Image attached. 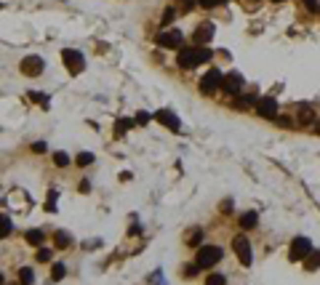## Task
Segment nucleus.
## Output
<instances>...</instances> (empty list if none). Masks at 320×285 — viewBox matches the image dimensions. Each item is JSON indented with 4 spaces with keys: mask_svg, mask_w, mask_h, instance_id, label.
<instances>
[{
    "mask_svg": "<svg viewBox=\"0 0 320 285\" xmlns=\"http://www.w3.org/2000/svg\"><path fill=\"white\" fill-rule=\"evenodd\" d=\"M221 248L219 245H203V248L198 250V258H195V264H198L200 269H211V267H216V264L221 261Z\"/></svg>",
    "mask_w": 320,
    "mask_h": 285,
    "instance_id": "f257e3e1",
    "label": "nucleus"
},
{
    "mask_svg": "<svg viewBox=\"0 0 320 285\" xmlns=\"http://www.w3.org/2000/svg\"><path fill=\"white\" fill-rule=\"evenodd\" d=\"M221 80H224V72L221 70H208L203 77H200V94H206V96H213L216 91H221Z\"/></svg>",
    "mask_w": 320,
    "mask_h": 285,
    "instance_id": "f03ea898",
    "label": "nucleus"
},
{
    "mask_svg": "<svg viewBox=\"0 0 320 285\" xmlns=\"http://www.w3.org/2000/svg\"><path fill=\"white\" fill-rule=\"evenodd\" d=\"M312 240L310 237H293V243H291V250H288V258L291 261H304L307 256L312 253Z\"/></svg>",
    "mask_w": 320,
    "mask_h": 285,
    "instance_id": "7ed1b4c3",
    "label": "nucleus"
},
{
    "mask_svg": "<svg viewBox=\"0 0 320 285\" xmlns=\"http://www.w3.org/2000/svg\"><path fill=\"white\" fill-rule=\"evenodd\" d=\"M243 75L240 72H224V80H221V91H224L227 96H238L240 91H243Z\"/></svg>",
    "mask_w": 320,
    "mask_h": 285,
    "instance_id": "20e7f679",
    "label": "nucleus"
},
{
    "mask_svg": "<svg viewBox=\"0 0 320 285\" xmlns=\"http://www.w3.org/2000/svg\"><path fill=\"white\" fill-rule=\"evenodd\" d=\"M62 59H64V67H67L72 75H77V72L86 70V59H83L80 51H72V48H64L62 51Z\"/></svg>",
    "mask_w": 320,
    "mask_h": 285,
    "instance_id": "39448f33",
    "label": "nucleus"
},
{
    "mask_svg": "<svg viewBox=\"0 0 320 285\" xmlns=\"http://www.w3.org/2000/svg\"><path fill=\"white\" fill-rule=\"evenodd\" d=\"M256 115L264 117V120H278V102L272 96L256 99Z\"/></svg>",
    "mask_w": 320,
    "mask_h": 285,
    "instance_id": "423d86ee",
    "label": "nucleus"
},
{
    "mask_svg": "<svg viewBox=\"0 0 320 285\" xmlns=\"http://www.w3.org/2000/svg\"><path fill=\"white\" fill-rule=\"evenodd\" d=\"M232 248H235V253H238V258H240V264H243V267H248V264L253 261L251 243H248L246 235H238V237H235V240H232Z\"/></svg>",
    "mask_w": 320,
    "mask_h": 285,
    "instance_id": "0eeeda50",
    "label": "nucleus"
},
{
    "mask_svg": "<svg viewBox=\"0 0 320 285\" xmlns=\"http://www.w3.org/2000/svg\"><path fill=\"white\" fill-rule=\"evenodd\" d=\"M158 43L163 45V48H181L184 35H181V30H163L158 35Z\"/></svg>",
    "mask_w": 320,
    "mask_h": 285,
    "instance_id": "6e6552de",
    "label": "nucleus"
},
{
    "mask_svg": "<svg viewBox=\"0 0 320 285\" xmlns=\"http://www.w3.org/2000/svg\"><path fill=\"white\" fill-rule=\"evenodd\" d=\"M19 67H22L24 75L37 77V75H43V67H45V64H43V59H40V56H24Z\"/></svg>",
    "mask_w": 320,
    "mask_h": 285,
    "instance_id": "1a4fd4ad",
    "label": "nucleus"
},
{
    "mask_svg": "<svg viewBox=\"0 0 320 285\" xmlns=\"http://www.w3.org/2000/svg\"><path fill=\"white\" fill-rule=\"evenodd\" d=\"M152 117H155V120H158L160 125H166L168 131H179V128H181L179 117H176V115H174L171 109H158V112H155Z\"/></svg>",
    "mask_w": 320,
    "mask_h": 285,
    "instance_id": "9d476101",
    "label": "nucleus"
},
{
    "mask_svg": "<svg viewBox=\"0 0 320 285\" xmlns=\"http://www.w3.org/2000/svg\"><path fill=\"white\" fill-rule=\"evenodd\" d=\"M198 64H200L198 48H181V54H179V67L181 70H195Z\"/></svg>",
    "mask_w": 320,
    "mask_h": 285,
    "instance_id": "9b49d317",
    "label": "nucleus"
},
{
    "mask_svg": "<svg viewBox=\"0 0 320 285\" xmlns=\"http://www.w3.org/2000/svg\"><path fill=\"white\" fill-rule=\"evenodd\" d=\"M296 115H299V125H312V123H315L318 120V117H315V109H312L310 107V104H299V107H296Z\"/></svg>",
    "mask_w": 320,
    "mask_h": 285,
    "instance_id": "f8f14e48",
    "label": "nucleus"
},
{
    "mask_svg": "<svg viewBox=\"0 0 320 285\" xmlns=\"http://www.w3.org/2000/svg\"><path fill=\"white\" fill-rule=\"evenodd\" d=\"M211 37H213V24H200V27L195 30V43L198 45H206Z\"/></svg>",
    "mask_w": 320,
    "mask_h": 285,
    "instance_id": "ddd939ff",
    "label": "nucleus"
},
{
    "mask_svg": "<svg viewBox=\"0 0 320 285\" xmlns=\"http://www.w3.org/2000/svg\"><path fill=\"white\" fill-rule=\"evenodd\" d=\"M256 221H259L256 211H248V214L240 216V227H243V229H253V227H256Z\"/></svg>",
    "mask_w": 320,
    "mask_h": 285,
    "instance_id": "4468645a",
    "label": "nucleus"
},
{
    "mask_svg": "<svg viewBox=\"0 0 320 285\" xmlns=\"http://www.w3.org/2000/svg\"><path fill=\"white\" fill-rule=\"evenodd\" d=\"M19 285H35V272H32L30 267L19 269Z\"/></svg>",
    "mask_w": 320,
    "mask_h": 285,
    "instance_id": "2eb2a0df",
    "label": "nucleus"
},
{
    "mask_svg": "<svg viewBox=\"0 0 320 285\" xmlns=\"http://www.w3.org/2000/svg\"><path fill=\"white\" fill-rule=\"evenodd\" d=\"M131 125H134V120H128V117H120V120L115 123V136H126Z\"/></svg>",
    "mask_w": 320,
    "mask_h": 285,
    "instance_id": "dca6fc26",
    "label": "nucleus"
},
{
    "mask_svg": "<svg viewBox=\"0 0 320 285\" xmlns=\"http://www.w3.org/2000/svg\"><path fill=\"white\" fill-rule=\"evenodd\" d=\"M304 261H307V264H304L307 269H310V272H315V269L320 267V250H312V253L304 258Z\"/></svg>",
    "mask_w": 320,
    "mask_h": 285,
    "instance_id": "f3484780",
    "label": "nucleus"
},
{
    "mask_svg": "<svg viewBox=\"0 0 320 285\" xmlns=\"http://www.w3.org/2000/svg\"><path fill=\"white\" fill-rule=\"evenodd\" d=\"M54 243H56V248H67V245L72 243V237H70L67 232H54Z\"/></svg>",
    "mask_w": 320,
    "mask_h": 285,
    "instance_id": "a211bd4d",
    "label": "nucleus"
},
{
    "mask_svg": "<svg viewBox=\"0 0 320 285\" xmlns=\"http://www.w3.org/2000/svg\"><path fill=\"white\" fill-rule=\"evenodd\" d=\"M14 232V224H11L8 216H0V237H8Z\"/></svg>",
    "mask_w": 320,
    "mask_h": 285,
    "instance_id": "6ab92c4d",
    "label": "nucleus"
},
{
    "mask_svg": "<svg viewBox=\"0 0 320 285\" xmlns=\"http://www.w3.org/2000/svg\"><path fill=\"white\" fill-rule=\"evenodd\" d=\"M43 240H45V237H43L40 229H30V232H27V243H30V245H43Z\"/></svg>",
    "mask_w": 320,
    "mask_h": 285,
    "instance_id": "aec40b11",
    "label": "nucleus"
},
{
    "mask_svg": "<svg viewBox=\"0 0 320 285\" xmlns=\"http://www.w3.org/2000/svg\"><path fill=\"white\" fill-rule=\"evenodd\" d=\"M200 240H203V229H192L189 232V237H187V245H192V248H198Z\"/></svg>",
    "mask_w": 320,
    "mask_h": 285,
    "instance_id": "412c9836",
    "label": "nucleus"
},
{
    "mask_svg": "<svg viewBox=\"0 0 320 285\" xmlns=\"http://www.w3.org/2000/svg\"><path fill=\"white\" fill-rule=\"evenodd\" d=\"M30 102H37L40 107H48V96H43V91H30Z\"/></svg>",
    "mask_w": 320,
    "mask_h": 285,
    "instance_id": "4be33fe9",
    "label": "nucleus"
},
{
    "mask_svg": "<svg viewBox=\"0 0 320 285\" xmlns=\"http://www.w3.org/2000/svg\"><path fill=\"white\" fill-rule=\"evenodd\" d=\"M206 285H227V277L219 275V272H213V275L206 277Z\"/></svg>",
    "mask_w": 320,
    "mask_h": 285,
    "instance_id": "5701e85b",
    "label": "nucleus"
},
{
    "mask_svg": "<svg viewBox=\"0 0 320 285\" xmlns=\"http://www.w3.org/2000/svg\"><path fill=\"white\" fill-rule=\"evenodd\" d=\"M67 275V269H64V264H54V269H51V280H62V277Z\"/></svg>",
    "mask_w": 320,
    "mask_h": 285,
    "instance_id": "b1692460",
    "label": "nucleus"
},
{
    "mask_svg": "<svg viewBox=\"0 0 320 285\" xmlns=\"http://www.w3.org/2000/svg\"><path fill=\"white\" fill-rule=\"evenodd\" d=\"M75 163L86 168V165H91V163H94V155H91V152H80V155L75 157Z\"/></svg>",
    "mask_w": 320,
    "mask_h": 285,
    "instance_id": "393cba45",
    "label": "nucleus"
},
{
    "mask_svg": "<svg viewBox=\"0 0 320 285\" xmlns=\"http://www.w3.org/2000/svg\"><path fill=\"white\" fill-rule=\"evenodd\" d=\"M54 163L59 165V168H64V165H70V157H67V152H54Z\"/></svg>",
    "mask_w": 320,
    "mask_h": 285,
    "instance_id": "a878e982",
    "label": "nucleus"
},
{
    "mask_svg": "<svg viewBox=\"0 0 320 285\" xmlns=\"http://www.w3.org/2000/svg\"><path fill=\"white\" fill-rule=\"evenodd\" d=\"M203 8H216V5H221V3H227V0H198Z\"/></svg>",
    "mask_w": 320,
    "mask_h": 285,
    "instance_id": "bb28decb",
    "label": "nucleus"
},
{
    "mask_svg": "<svg viewBox=\"0 0 320 285\" xmlns=\"http://www.w3.org/2000/svg\"><path fill=\"white\" fill-rule=\"evenodd\" d=\"M51 256H54V253H51L48 248H40V250H37V261H51Z\"/></svg>",
    "mask_w": 320,
    "mask_h": 285,
    "instance_id": "cd10ccee",
    "label": "nucleus"
},
{
    "mask_svg": "<svg viewBox=\"0 0 320 285\" xmlns=\"http://www.w3.org/2000/svg\"><path fill=\"white\" fill-rule=\"evenodd\" d=\"M134 123H139V125H147V123H149V112H139V115L134 117Z\"/></svg>",
    "mask_w": 320,
    "mask_h": 285,
    "instance_id": "c85d7f7f",
    "label": "nucleus"
},
{
    "mask_svg": "<svg viewBox=\"0 0 320 285\" xmlns=\"http://www.w3.org/2000/svg\"><path fill=\"white\" fill-rule=\"evenodd\" d=\"M176 11L174 8H166V14H163V24H171V19H174Z\"/></svg>",
    "mask_w": 320,
    "mask_h": 285,
    "instance_id": "c756f323",
    "label": "nucleus"
},
{
    "mask_svg": "<svg viewBox=\"0 0 320 285\" xmlns=\"http://www.w3.org/2000/svg\"><path fill=\"white\" fill-rule=\"evenodd\" d=\"M32 152H45V142H35L32 144Z\"/></svg>",
    "mask_w": 320,
    "mask_h": 285,
    "instance_id": "7c9ffc66",
    "label": "nucleus"
},
{
    "mask_svg": "<svg viewBox=\"0 0 320 285\" xmlns=\"http://www.w3.org/2000/svg\"><path fill=\"white\" fill-rule=\"evenodd\" d=\"M307 5H310V11H320V5H318V0H304Z\"/></svg>",
    "mask_w": 320,
    "mask_h": 285,
    "instance_id": "2f4dec72",
    "label": "nucleus"
},
{
    "mask_svg": "<svg viewBox=\"0 0 320 285\" xmlns=\"http://www.w3.org/2000/svg\"><path fill=\"white\" fill-rule=\"evenodd\" d=\"M221 211H224V214H230V211H232V200H224V203H221Z\"/></svg>",
    "mask_w": 320,
    "mask_h": 285,
    "instance_id": "473e14b6",
    "label": "nucleus"
},
{
    "mask_svg": "<svg viewBox=\"0 0 320 285\" xmlns=\"http://www.w3.org/2000/svg\"><path fill=\"white\" fill-rule=\"evenodd\" d=\"M5 283V277H3V272H0V285H3Z\"/></svg>",
    "mask_w": 320,
    "mask_h": 285,
    "instance_id": "72a5a7b5",
    "label": "nucleus"
},
{
    "mask_svg": "<svg viewBox=\"0 0 320 285\" xmlns=\"http://www.w3.org/2000/svg\"><path fill=\"white\" fill-rule=\"evenodd\" d=\"M315 131H318V134H320V120H318V123H315Z\"/></svg>",
    "mask_w": 320,
    "mask_h": 285,
    "instance_id": "f704fd0d",
    "label": "nucleus"
},
{
    "mask_svg": "<svg viewBox=\"0 0 320 285\" xmlns=\"http://www.w3.org/2000/svg\"><path fill=\"white\" fill-rule=\"evenodd\" d=\"M272 3H280V0H272Z\"/></svg>",
    "mask_w": 320,
    "mask_h": 285,
    "instance_id": "c9c22d12",
    "label": "nucleus"
}]
</instances>
